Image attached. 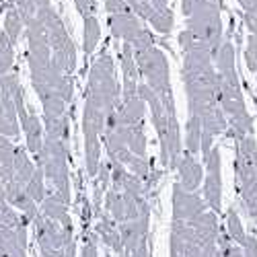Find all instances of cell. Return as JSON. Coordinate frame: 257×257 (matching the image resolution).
<instances>
[{
  "label": "cell",
  "mask_w": 257,
  "mask_h": 257,
  "mask_svg": "<svg viewBox=\"0 0 257 257\" xmlns=\"http://www.w3.org/2000/svg\"><path fill=\"white\" fill-rule=\"evenodd\" d=\"M33 232L44 257H76L74 224H60L39 212L33 220Z\"/></svg>",
  "instance_id": "52a82bcc"
},
{
  "label": "cell",
  "mask_w": 257,
  "mask_h": 257,
  "mask_svg": "<svg viewBox=\"0 0 257 257\" xmlns=\"http://www.w3.org/2000/svg\"><path fill=\"white\" fill-rule=\"evenodd\" d=\"M226 234L241 247L247 239V232H245V228L241 224V218H239V214L234 208H228V212H226Z\"/></svg>",
  "instance_id": "cb8c5ba5"
},
{
  "label": "cell",
  "mask_w": 257,
  "mask_h": 257,
  "mask_svg": "<svg viewBox=\"0 0 257 257\" xmlns=\"http://www.w3.org/2000/svg\"><path fill=\"white\" fill-rule=\"evenodd\" d=\"M37 19L46 25L48 29V39H50V48H52V62L64 72V74H74L76 70V46L72 37L68 35L64 21L60 15L54 11L52 5L41 7L37 11Z\"/></svg>",
  "instance_id": "8992f818"
},
{
  "label": "cell",
  "mask_w": 257,
  "mask_h": 257,
  "mask_svg": "<svg viewBox=\"0 0 257 257\" xmlns=\"http://www.w3.org/2000/svg\"><path fill=\"white\" fill-rule=\"evenodd\" d=\"M245 25H247L249 33H257V7L253 11L245 13Z\"/></svg>",
  "instance_id": "f1b7e54d"
},
{
  "label": "cell",
  "mask_w": 257,
  "mask_h": 257,
  "mask_svg": "<svg viewBox=\"0 0 257 257\" xmlns=\"http://www.w3.org/2000/svg\"><path fill=\"white\" fill-rule=\"evenodd\" d=\"M204 163V183H202V198L206 200L208 208L214 212L222 210V175H220V151L218 146H214L210 155L202 159Z\"/></svg>",
  "instance_id": "7c38bea8"
},
{
  "label": "cell",
  "mask_w": 257,
  "mask_h": 257,
  "mask_svg": "<svg viewBox=\"0 0 257 257\" xmlns=\"http://www.w3.org/2000/svg\"><path fill=\"white\" fill-rule=\"evenodd\" d=\"M105 11H107V15H115V13H125L132 9L127 7L125 0H105Z\"/></svg>",
  "instance_id": "83f0119b"
},
{
  "label": "cell",
  "mask_w": 257,
  "mask_h": 257,
  "mask_svg": "<svg viewBox=\"0 0 257 257\" xmlns=\"http://www.w3.org/2000/svg\"><path fill=\"white\" fill-rule=\"evenodd\" d=\"M245 62L251 72H257V33H249L245 48Z\"/></svg>",
  "instance_id": "484cf974"
},
{
  "label": "cell",
  "mask_w": 257,
  "mask_h": 257,
  "mask_svg": "<svg viewBox=\"0 0 257 257\" xmlns=\"http://www.w3.org/2000/svg\"><path fill=\"white\" fill-rule=\"evenodd\" d=\"M243 253H245V257H257V239L247 234V239L243 243Z\"/></svg>",
  "instance_id": "f546056e"
},
{
  "label": "cell",
  "mask_w": 257,
  "mask_h": 257,
  "mask_svg": "<svg viewBox=\"0 0 257 257\" xmlns=\"http://www.w3.org/2000/svg\"><path fill=\"white\" fill-rule=\"evenodd\" d=\"M177 183L187 189V191H198L204 183V165L194 157V155H189L187 151L181 153V159L177 163Z\"/></svg>",
  "instance_id": "9a60e30c"
},
{
  "label": "cell",
  "mask_w": 257,
  "mask_h": 257,
  "mask_svg": "<svg viewBox=\"0 0 257 257\" xmlns=\"http://www.w3.org/2000/svg\"><path fill=\"white\" fill-rule=\"evenodd\" d=\"M15 64V44L11 41V37L3 31L0 33V76L9 74Z\"/></svg>",
  "instance_id": "603a6c76"
},
{
  "label": "cell",
  "mask_w": 257,
  "mask_h": 257,
  "mask_svg": "<svg viewBox=\"0 0 257 257\" xmlns=\"http://www.w3.org/2000/svg\"><path fill=\"white\" fill-rule=\"evenodd\" d=\"M210 3H216V5H220V7H222V0H210Z\"/></svg>",
  "instance_id": "d6a6232c"
},
{
  "label": "cell",
  "mask_w": 257,
  "mask_h": 257,
  "mask_svg": "<svg viewBox=\"0 0 257 257\" xmlns=\"http://www.w3.org/2000/svg\"><path fill=\"white\" fill-rule=\"evenodd\" d=\"M99 39H101V25H99L97 15L84 17L82 19V52L91 56L97 50Z\"/></svg>",
  "instance_id": "44dd1931"
},
{
  "label": "cell",
  "mask_w": 257,
  "mask_h": 257,
  "mask_svg": "<svg viewBox=\"0 0 257 257\" xmlns=\"http://www.w3.org/2000/svg\"><path fill=\"white\" fill-rule=\"evenodd\" d=\"M121 103V87L115 76V64L109 54H101L91 66L87 95L82 107V136H84V167L89 177L99 173L101 140L105 121Z\"/></svg>",
  "instance_id": "6da1fadb"
},
{
  "label": "cell",
  "mask_w": 257,
  "mask_h": 257,
  "mask_svg": "<svg viewBox=\"0 0 257 257\" xmlns=\"http://www.w3.org/2000/svg\"><path fill=\"white\" fill-rule=\"evenodd\" d=\"M148 23H151V27H155L159 33L169 35L171 31H173V27H175V15H173V11H171V9H163V11H157L151 17Z\"/></svg>",
  "instance_id": "d4e9b609"
},
{
  "label": "cell",
  "mask_w": 257,
  "mask_h": 257,
  "mask_svg": "<svg viewBox=\"0 0 257 257\" xmlns=\"http://www.w3.org/2000/svg\"><path fill=\"white\" fill-rule=\"evenodd\" d=\"M68 204L64 202L56 191H48V196L44 198V202L39 204V212L44 214V216L48 218H54L58 220L60 224H72V218H70V214H68Z\"/></svg>",
  "instance_id": "ac0fdd59"
},
{
  "label": "cell",
  "mask_w": 257,
  "mask_h": 257,
  "mask_svg": "<svg viewBox=\"0 0 257 257\" xmlns=\"http://www.w3.org/2000/svg\"><path fill=\"white\" fill-rule=\"evenodd\" d=\"M255 222H257V216H255Z\"/></svg>",
  "instance_id": "836d02e7"
},
{
  "label": "cell",
  "mask_w": 257,
  "mask_h": 257,
  "mask_svg": "<svg viewBox=\"0 0 257 257\" xmlns=\"http://www.w3.org/2000/svg\"><path fill=\"white\" fill-rule=\"evenodd\" d=\"M214 66L220 76V87H218V103L228 119V134L239 140L243 136L253 134V119L247 111L245 97L241 91V82L234 66V46L228 39L222 41L216 56H214Z\"/></svg>",
  "instance_id": "7a4b0ae2"
},
{
  "label": "cell",
  "mask_w": 257,
  "mask_h": 257,
  "mask_svg": "<svg viewBox=\"0 0 257 257\" xmlns=\"http://www.w3.org/2000/svg\"><path fill=\"white\" fill-rule=\"evenodd\" d=\"M35 165L52 185V191L70 206V175H68V140L48 138L35 155Z\"/></svg>",
  "instance_id": "277c9868"
},
{
  "label": "cell",
  "mask_w": 257,
  "mask_h": 257,
  "mask_svg": "<svg viewBox=\"0 0 257 257\" xmlns=\"http://www.w3.org/2000/svg\"><path fill=\"white\" fill-rule=\"evenodd\" d=\"M17 111H19L21 130L25 132V146H27V151L35 157L41 151L44 142H46V125H44V121L35 115V111L27 107L25 95L17 101Z\"/></svg>",
  "instance_id": "4fadbf2b"
},
{
  "label": "cell",
  "mask_w": 257,
  "mask_h": 257,
  "mask_svg": "<svg viewBox=\"0 0 257 257\" xmlns=\"http://www.w3.org/2000/svg\"><path fill=\"white\" fill-rule=\"evenodd\" d=\"M136 54V64H138V72L144 78V82L151 87L157 97L163 101V105L169 111H177L175 107V95L173 87H171V70H169V60L159 50L157 46L134 52Z\"/></svg>",
  "instance_id": "5b68a950"
},
{
  "label": "cell",
  "mask_w": 257,
  "mask_h": 257,
  "mask_svg": "<svg viewBox=\"0 0 257 257\" xmlns=\"http://www.w3.org/2000/svg\"><path fill=\"white\" fill-rule=\"evenodd\" d=\"M107 23H109L111 35L117 37V39H121V41H125V44H130L134 48V52L148 50V48L155 46L153 33L142 25V19L136 17L132 11L109 15Z\"/></svg>",
  "instance_id": "8fae6325"
},
{
  "label": "cell",
  "mask_w": 257,
  "mask_h": 257,
  "mask_svg": "<svg viewBox=\"0 0 257 257\" xmlns=\"http://www.w3.org/2000/svg\"><path fill=\"white\" fill-rule=\"evenodd\" d=\"M255 76H257V72H255Z\"/></svg>",
  "instance_id": "e575fe53"
},
{
  "label": "cell",
  "mask_w": 257,
  "mask_h": 257,
  "mask_svg": "<svg viewBox=\"0 0 257 257\" xmlns=\"http://www.w3.org/2000/svg\"><path fill=\"white\" fill-rule=\"evenodd\" d=\"M29 220L19 214L17 208H13L5 196V187L0 185V257L17 253V251H27L29 241Z\"/></svg>",
  "instance_id": "9c48e42d"
},
{
  "label": "cell",
  "mask_w": 257,
  "mask_h": 257,
  "mask_svg": "<svg viewBox=\"0 0 257 257\" xmlns=\"http://www.w3.org/2000/svg\"><path fill=\"white\" fill-rule=\"evenodd\" d=\"M185 148L189 155L198 157L200 146H202V119L194 113H187V123H185Z\"/></svg>",
  "instance_id": "ffe728a7"
},
{
  "label": "cell",
  "mask_w": 257,
  "mask_h": 257,
  "mask_svg": "<svg viewBox=\"0 0 257 257\" xmlns=\"http://www.w3.org/2000/svg\"><path fill=\"white\" fill-rule=\"evenodd\" d=\"M138 93L144 99V103L148 105V109H151V117H153V123L157 127V134L161 140V161L167 169L175 171L177 163L181 159V153H183L177 111H169L163 105V101L157 97V93L148 87L146 82L138 84Z\"/></svg>",
  "instance_id": "3957f363"
},
{
  "label": "cell",
  "mask_w": 257,
  "mask_h": 257,
  "mask_svg": "<svg viewBox=\"0 0 257 257\" xmlns=\"http://www.w3.org/2000/svg\"><path fill=\"white\" fill-rule=\"evenodd\" d=\"M95 234L101 237V241H105V245L113 249L117 255L123 251V243H121V234H119V224L113 220V216L109 212H99V218L95 224Z\"/></svg>",
  "instance_id": "2e32d148"
},
{
  "label": "cell",
  "mask_w": 257,
  "mask_h": 257,
  "mask_svg": "<svg viewBox=\"0 0 257 257\" xmlns=\"http://www.w3.org/2000/svg\"><path fill=\"white\" fill-rule=\"evenodd\" d=\"M220 5L210 3V0H198L185 17V29H189L196 37H200L204 44L216 56L218 48L222 46V19H220Z\"/></svg>",
  "instance_id": "ba28073f"
},
{
  "label": "cell",
  "mask_w": 257,
  "mask_h": 257,
  "mask_svg": "<svg viewBox=\"0 0 257 257\" xmlns=\"http://www.w3.org/2000/svg\"><path fill=\"white\" fill-rule=\"evenodd\" d=\"M33 3H35V7H37V11H39L41 7H48V5H50V0H33Z\"/></svg>",
  "instance_id": "1f68e13d"
},
{
  "label": "cell",
  "mask_w": 257,
  "mask_h": 257,
  "mask_svg": "<svg viewBox=\"0 0 257 257\" xmlns=\"http://www.w3.org/2000/svg\"><path fill=\"white\" fill-rule=\"evenodd\" d=\"M23 29H25V23H23V19H21L19 11H17L15 7H7L5 29H3V31L11 37L13 44H17V41H19V37H21V33H23Z\"/></svg>",
  "instance_id": "7402d4cb"
},
{
  "label": "cell",
  "mask_w": 257,
  "mask_h": 257,
  "mask_svg": "<svg viewBox=\"0 0 257 257\" xmlns=\"http://www.w3.org/2000/svg\"><path fill=\"white\" fill-rule=\"evenodd\" d=\"M208 210V204L198 191H187L179 183L173 185V220H191Z\"/></svg>",
  "instance_id": "5bb4252c"
},
{
  "label": "cell",
  "mask_w": 257,
  "mask_h": 257,
  "mask_svg": "<svg viewBox=\"0 0 257 257\" xmlns=\"http://www.w3.org/2000/svg\"><path fill=\"white\" fill-rule=\"evenodd\" d=\"M19 76L9 72L0 76V136H7L11 140H17L21 134L19 123V111L17 101L23 97Z\"/></svg>",
  "instance_id": "30bf717a"
},
{
  "label": "cell",
  "mask_w": 257,
  "mask_h": 257,
  "mask_svg": "<svg viewBox=\"0 0 257 257\" xmlns=\"http://www.w3.org/2000/svg\"><path fill=\"white\" fill-rule=\"evenodd\" d=\"M15 148L17 144L11 138L0 136V185L3 187L15 175Z\"/></svg>",
  "instance_id": "d6986e66"
},
{
  "label": "cell",
  "mask_w": 257,
  "mask_h": 257,
  "mask_svg": "<svg viewBox=\"0 0 257 257\" xmlns=\"http://www.w3.org/2000/svg\"><path fill=\"white\" fill-rule=\"evenodd\" d=\"M76 11L80 13V17H93L97 15V0H74Z\"/></svg>",
  "instance_id": "4316f807"
},
{
  "label": "cell",
  "mask_w": 257,
  "mask_h": 257,
  "mask_svg": "<svg viewBox=\"0 0 257 257\" xmlns=\"http://www.w3.org/2000/svg\"><path fill=\"white\" fill-rule=\"evenodd\" d=\"M237 3L243 7L245 13H247V11H253V9L257 7V0H237Z\"/></svg>",
  "instance_id": "4dcf8cb0"
},
{
  "label": "cell",
  "mask_w": 257,
  "mask_h": 257,
  "mask_svg": "<svg viewBox=\"0 0 257 257\" xmlns=\"http://www.w3.org/2000/svg\"><path fill=\"white\" fill-rule=\"evenodd\" d=\"M148 216H151V212H144L142 216L119 224V234H121L123 247H132L148 237Z\"/></svg>",
  "instance_id": "e0dca14e"
}]
</instances>
